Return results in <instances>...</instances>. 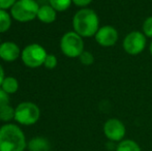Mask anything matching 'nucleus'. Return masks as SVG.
Wrapping results in <instances>:
<instances>
[{
    "instance_id": "obj_1",
    "label": "nucleus",
    "mask_w": 152,
    "mask_h": 151,
    "mask_svg": "<svg viewBox=\"0 0 152 151\" xmlns=\"http://www.w3.org/2000/svg\"><path fill=\"white\" fill-rule=\"evenodd\" d=\"M27 140L23 129L15 123L0 126V151H25Z\"/></svg>"
},
{
    "instance_id": "obj_2",
    "label": "nucleus",
    "mask_w": 152,
    "mask_h": 151,
    "mask_svg": "<svg viewBox=\"0 0 152 151\" xmlns=\"http://www.w3.org/2000/svg\"><path fill=\"white\" fill-rule=\"evenodd\" d=\"M99 18L89 7L80 8L72 17V30L84 37H92L99 29Z\"/></svg>"
},
{
    "instance_id": "obj_3",
    "label": "nucleus",
    "mask_w": 152,
    "mask_h": 151,
    "mask_svg": "<svg viewBox=\"0 0 152 151\" xmlns=\"http://www.w3.org/2000/svg\"><path fill=\"white\" fill-rule=\"evenodd\" d=\"M39 6L37 0H17L10 12L12 20L19 23H28L37 18Z\"/></svg>"
},
{
    "instance_id": "obj_4",
    "label": "nucleus",
    "mask_w": 152,
    "mask_h": 151,
    "mask_svg": "<svg viewBox=\"0 0 152 151\" xmlns=\"http://www.w3.org/2000/svg\"><path fill=\"white\" fill-rule=\"evenodd\" d=\"M59 47L62 54L67 58H79L85 51L83 37L74 30L65 32L60 38Z\"/></svg>"
},
{
    "instance_id": "obj_5",
    "label": "nucleus",
    "mask_w": 152,
    "mask_h": 151,
    "mask_svg": "<svg viewBox=\"0 0 152 151\" xmlns=\"http://www.w3.org/2000/svg\"><path fill=\"white\" fill-rule=\"evenodd\" d=\"M49 53L47 50L39 44H29L22 49L21 53V60L23 64L29 69H37L44 66L46 57Z\"/></svg>"
},
{
    "instance_id": "obj_6",
    "label": "nucleus",
    "mask_w": 152,
    "mask_h": 151,
    "mask_svg": "<svg viewBox=\"0 0 152 151\" xmlns=\"http://www.w3.org/2000/svg\"><path fill=\"white\" fill-rule=\"evenodd\" d=\"M39 118V107L32 101H22L15 108V121L20 125H34L38 122Z\"/></svg>"
},
{
    "instance_id": "obj_7",
    "label": "nucleus",
    "mask_w": 152,
    "mask_h": 151,
    "mask_svg": "<svg viewBox=\"0 0 152 151\" xmlns=\"http://www.w3.org/2000/svg\"><path fill=\"white\" fill-rule=\"evenodd\" d=\"M147 37L142 31H130L122 42V48L128 55H139L145 50Z\"/></svg>"
},
{
    "instance_id": "obj_8",
    "label": "nucleus",
    "mask_w": 152,
    "mask_h": 151,
    "mask_svg": "<svg viewBox=\"0 0 152 151\" xmlns=\"http://www.w3.org/2000/svg\"><path fill=\"white\" fill-rule=\"evenodd\" d=\"M104 133L106 138L111 142L119 143L124 140L126 135V127L121 120L117 118H110L104 124Z\"/></svg>"
},
{
    "instance_id": "obj_9",
    "label": "nucleus",
    "mask_w": 152,
    "mask_h": 151,
    "mask_svg": "<svg viewBox=\"0 0 152 151\" xmlns=\"http://www.w3.org/2000/svg\"><path fill=\"white\" fill-rule=\"evenodd\" d=\"M94 38L100 47H104V48L113 47L118 42V30L111 25H104L99 27L96 34L94 35Z\"/></svg>"
},
{
    "instance_id": "obj_10",
    "label": "nucleus",
    "mask_w": 152,
    "mask_h": 151,
    "mask_svg": "<svg viewBox=\"0 0 152 151\" xmlns=\"http://www.w3.org/2000/svg\"><path fill=\"white\" fill-rule=\"evenodd\" d=\"M22 50L18 44L12 40H5L0 44V59L5 62H14L21 58Z\"/></svg>"
},
{
    "instance_id": "obj_11",
    "label": "nucleus",
    "mask_w": 152,
    "mask_h": 151,
    "mask_svg": "<svg viewBox=\"0 0 152 151\" xmlns=\"http://www.w3.org/2000/svg\"><path fill=\"white\" fill-rule=\"evenodd\" d=\"M36 19L44 24H52L57 19V12L49 3L42 4L39 6Z\"/></svg>"
},
{
    "instance_id": "obj_12",
    "label": "nucleus",
    "mask_w": 152,
    "mask_h": 151,
    "mask_svg": "<svg viewBox=\"0 0 152 151\" xmlns=\"http://www.w3.org/2000/svg\"><path fill=\"white\" fill-rule=\"evenodd\" d=\"M28 151H51V143L44 137H33L27 142Z\"/></svg>"
},
{
    "instance_id": "obj_13",
    "label": "nucleus",
    "mask_w": 152,
    "mask_h": 151,
    "mask_svg": "<svg viewBox=\"0 0 152 151\" xmlns=\"http://www.w3.org/2000/svg\"><path fill=\"white\" fill-rule=\"evenodd\" d=\"M19 86L20 85H19L18 79L12 76H6L4 78L0 88H2L6 93H8L10 95V94H15L19 90Z\"/></svg>"
},
{
    "instance_id": "obj_14",
    "label": "nucleus",
    "mask_w": 152,
    "mask_h": 151,
    "mask_svg": "<svg viewBox=\"0 0 152 151\" xmlns=\"http://www.w3.org/2000/svg\"><path fill=\"white\" fill-rule=\"evenodd\" d=\"M12 24V18L10 12L5 9H0V34L7 32Z\"/></svg>"
},
{
    "instance_id": "obj_15",
    "label": "nucleus",
    "mask_w": 152,
    "mask_h": 151,
    "mask_svg": "<svg viewBox=\"0 0 152 151\" xmlns=\"http://www.w3.org/2000/svg\"><path fill=\"white\" fill-rule=\"evenodd\" d=\"M116 151H142L140 145L132 139H124L116 146Z\"/></svg>"
},
{
    "instance_id": "obj_16",
    "label": "nucleus",
    "mask_w": 152,
    "mask_h": 151,
    "mask_svg": "<svg viewBox=\"0 0 152 151\" xmlns=\"http://www.w3.org/2000/svg\"><path fill=\"white\" fill-rule=\"evenodd\" d=\"M12 120H15V108L10 105L0 108V121L4 123H10Z\"/></svg>"
},
{
    "instance_id": "obj_17",
    "label": "nucleus",
    "mask_w": 152,
    "mask_h": 151,
    "mask_svg": "<svg viewBox=\"0 0 152 151\" xmlns=\"http://www.w3.org/2000/svg\"><path fill=\"white\" fill-rule=\"evenodd\" d=\"M49 4L56 10L57 12H62L67 10L72 6V0H48Z\"/></svg>"
},
{
    "instance_id": "obj_18",
    "label": "nucleus",
    "mask_w": 152,
    "mask_h": 151,
    "mask_svg": "<svg viewBox=\"0 0 152 151\" xmlns=\"http://www.w3.org/2000/svg\"><path fill=\"white\" fill-rule=\"evenodd\" d=\"M79 60H80V62L82 63L83 65H85V66H90L94 62V56L91 52L85 50L84 52L80 55Z\"/></svg>"
},
{
    "instance_id": "obj_19",
    "label": "nucleus",
    "mask_w": 152,
    "mask_h": 151,
    "mask_svg": "<svg viewBox=\"0 0 152 151\" xmlns=\"http://www.w3.org/2000/svg\"><path fill=\"white\" fill-rule=\"evenodd\" d=\"M142 32L145 34L146 37L152 38V16H149L145 19L142 25Z\"/></svg>"
},
{
    "instance_id": "obj_20",
    "label": "nucleus",
    "mask_w": 152,
    "mask_h": 151,
    "mask_svg": "<svg viewBox=\"0 0 152 151\" xmlns=\"http://www.w3.org/2000/svg\"><path fill=\"white\" fill-rule=\"evenodd\" d=\"M57 64H58L57 57L54 54H48V56L46 57V60H45L44 66L47 69H54L57 66Z\"/></svg>"
},
{
    "instance_id": "obj_21",
    "label": "nucleus",
    "mask_w": 152,
    "mask_h": 151,
    "mask_svg": "<svg viewBox=\"0 0 152 151\" xmlns=\"http://www.w3.org/2000/svg\"><path fill=\"white\" fill-rule=\"evenodd\" d=\"M6 105H10V94L6 93L2 88H0V108Z\"/></svg>"
},
{
    "instance_id": "obj_22",
    "label": "nucleus",
    "mask_w": 152,
    "mask_h": 151,
    "mask_svg": "<svg viewBox=\"0 0 152 151\" xmlns=\"http://www.w3.org/2000/svg\"><path fill=\"white\" fill-rule=\"evenodd\" d=\"M16 2L17 0H0V9L10 10Z\"/></svg>"
},
{
    "instance_id": "obj_23",
    "label": "nucleus",
    "mask_w": 152,
    "mask_h": 151,
    "mask_svg": "<svg viewBox=\"0 0 152 151\" xmlns=\"http://www.w3.org/2000/svg\"><path fill=\"white\" fill-rule=\"evenodd\" d=\"M93 0H72V4H75L76 6L80 8L87 7L88 5H90Z\"/></svg>"
},
{
    "instance_id": "obj_24",
    "label": "nucleus",
    "mask_w": 152,
    "mask_h": 151,
    "mask_svg": "<svg viewBox=\"0 0 152 151\" xmlns=\"http://www.w3.org/2000/svg\"><path fill=\"white\" fill-rule=\"evenodd\" d=\"M5 71H4V69L3 66L1 65V63H0V87H1V84L2 82H3L4 78H5Z\"/></svg>"
},
{
    "instance_id": "obj_25",
    "label": "nucleus",
    "mask_w": 152,
    "mask_h": 151,
    "mask_svg": "<svg viewBox=\"0 0 152 151\" xmlns=\"http://www.w3.org/2000/svg\"><path fill=\"white\" fill-rule=\"evenodd\" d=\"M149 51H150V53H151V55H152V40H151L150 46H149Z\"/></svg>"
},
{
    "instance_id": "obj_26",
    "label": "nucleus",
    "mask_w": 152,
    "mask_h": 151,
    "mask_svg": "<svg viewBox=\"0 0 152 151\" xmlns=\"http://www.w3.org/2000/svg\"><path fill=\"white\" fill-rule=\"evenodd\" d=\"M0 44H1V42H0Z\"/></svg>"
}]
</instances>
